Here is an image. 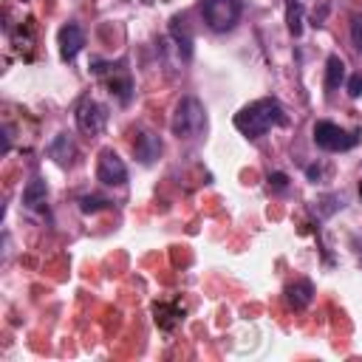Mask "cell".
<instances>
[{
    "mask_svg": "<svg viewBox=\"0 0 362 362\" xmlns=\"http://www.w3.org/2000/svg\"><path fill=\"white\" fill-rule=\"evenodd\" d=\"M283 125H286V113H283L278 100H258L235 116V127L244 136H249V139H258V136H263L266 130L283 127Z\"/></svg>",
    "mask_w": 362,
    "mask_h": 362,
    "instance_id": "1",
    "label": "cell"
},
{
    "mask_svg": "<svg viewBox=\"0 0 362 362\" xmlns=\"http://www.w3.org/2000/svg\"><path fill=\"white\" fill-rule=\"evenodd\" d=\"M170 130L175 139H198V136L207 130V111L196 97H184L175 105Z\"/></svg>",
    "mask_w": 362,
    "mask_h": 362,
    "instance_id": "2",
    "label": "cell"
},
{
    "mask_svg": "<svg viewBox=\"0 0 362 362\" xmlns=\"http://www.w3.org/2000/svg\"><path fill=\"white\" fill-rule=\"evenodd\" d=\"M201 15H204V23L223 34V31H233L244 15V3L241 0H204L201 3Z\"/></svg>",
    "mask_w": 362,
    "mask_h": 362,
    "instance_id": "3",
    "label": "cell"
},
{
    "mask_svg": "<svg viewBox=\"0 0 362 362\" xmlns=\"http://www.w3.org/2000/svg\"><path fill=\"white\" fill-rule=\"evenodd\" d=\"M359 142V136L356 133H345L340 125L334 122H317L314 125V145L317 148H323V150H351L354 145Z\"/></svg>",
    "mask_w": 362,
    "mask_h": 362,
    "instance_id": "4",
    "label": "cell"
},
{
    "mask_svg": "<svg viewBox=\"0 0 362 362\" xmlns=\"http://www.w3.org/2000/svg\"><path fill=\"white\" fill-rule=\"evenodd\" d=\"M74 116H77V127L85 136H100L105 130V125H108V108L102 102H97V100H90V97H85L77 105Z\"/></svg>",
    "mask_w": 362,
    "mask_h": 362,
    "instance_id": "5",
    "label": "cell"
},
{
    "mask_svg": "<svg viewBox=\"0 0 362 362\" xmlns=\"http://www.w3.org/2000/svg\"><path fill=\"white\" fill-rule=\"evenodd\" d=\"M97 178L102 181V184H108V187H122L125 181H127V167H125V162L119 159V153H116V150L105 148V150L100 153Z\"/></svg>",
    "mask_w": 362,
    "mask_h": 362,
    "instance_id": "6",
    "label": "cell"
},
{
    "mask_svg": "<svg viewBox=\"0 0 362 362\" xmlns=\"http://www.w3.org/2000/svg\"><path fill=\"white\" fill-rule=\"evenodd\" d=\"M85 45V31L77 26V23H68L60 29V57L65 63H71Z\"/></svg>",
    "mask_w": 362,
    "mask_h": 362,
    "instance_id": "7",
    "label": "cell"
},
{
    "mask_svg": "<svg viewBox=\"0 0 362 362\" xmlns=\"http://www.w3.org/2000/svg\"><path fill=\"white\" fill-rule=\"evenodd\" d=\"M133 153L142 164H153L162 156V139L156 133H139V139L133 145Z\"/></svg>",
    "mask_w": 362,
    "mask_h": 362,
    "instance_id": "8",
    "label": "cell"
},
{
    "mask_svg": "<svg viewBox=\"0 0 362 362\" xmlns=\"http://www.w3.org/2000/svg\"><path fill=\"white\" fill-rule=\"evenodd\" d=\"M49 156H52L60 167H68V164L74 162L77 145H74V139H71L68 133H57V136H54V142L49 145Z\"/></svg>",
    "mask_w": 362,
    "mask_h": 362,
    "instance_id": "9",
    "label": "cell"
},
{
    "mask_svg": "<svg viewBox=\"0 0 362 362\" xmlns=\"http://www.w3.org/2000/svg\"><path fill=\"white\" fill-rule=\"evenodd\" d=\"M286 300H289V306L292 308H306L311 300H314V283L311 281H306V278H300V281H294V283H289L286 286Z\"/></svg>",
    "mask_w": 362,
    "mask_h": 362,
    "instance_id": "10",
    "label": "cell"
},
{
    "mask_svg": "<svg viewBox=\"0 0 362 362\" xmlns=\"http://www.w3.org/2000/svg\"><path fill=\"white\" fill-rule=\"evenodd\" d=\"M45 196H49L45 181H42V178H31L29 184H26V190H23V204H26L29 210H37V207L45 204Z\"/></svg>",
    "mask_w": 362,
    "mask_h": 362,
    "instance_id": "11",
    "label": "cell"
},
{
    "mask_svg": "<svg viewBox=\"0 0 362 362\" xmlns=\"http://www.w3.org/2000/svg\"><path fill=\"white\" fill-rule=\"evenodd\" d=\"M181 23H184V17H173V20H170V31H173V37H175V42H178L181 57L190 60V54H193V37H190V31L181 26Z\"/></svg>",
    "mask_w": 362,
    "mask_h": 362,
    "instance_id": "12",
    "label": "cell"
},
{
    "mask_svg": "<svg viewBox=\"0 0 362 362\" xmlns=\"http://www.w3.org/2000/svg\"><path fill=\"white\" fill-rule=\"evenodd\" d=\"M343 82H345V63H343L337 54H331L329 63H326V88H329V90H337Z\"/></svg>",
    "mask_w": 362,
    "mask_h": 362,
    "instance_id": "13",
    "label": "cell"
},
{
    "mask_svg": "<svg viewBox=\"0 0 362 362\" xmlns=\"http://www.w3.org/2000/svg\"><path fill=\"white\" fill-rule=\"evenodd\" d=\"M286 23H289V31L294 37L303 34V3L300 0H289L286 3Z\"/></svg>",
    "mask_w": 362,
    "mask_h": 362,
    "instance_id": "14",
    "label": "cell"
},
{
    "mask_svg": "<svg viewBox=\"0 0 362 362\" xmlns=\"http://www.w3.org/2000/svg\"><path fill=\"white\" fill-rule=\"evenodd\" d=\"M178 317H181V311H178V308L164 306V303H162V306H156V323H159L162 329H167V331H170V329L178 323Z\"/></svg>",
    "mask_w": 362,
    "mask_h": 362,
    "instance_id": "15",
    "label": "cell"
},
{
    "mask_svg": "<svg viewBox=\"0 0 362 362\" xmlns=\"http://www.w3.org/2000/svg\"><path fill=\"white\" fill-rule=\"evenodd\" d=\"M108 198H102V196H82L79 198V210L85 212V215H90V212H100V210H108Z\"/></svg>",
    "mask_w": 362,
    "mask_h": 362,
    "instance_id": "16",
    "label": "cell"
},
{
    "mask_svg": "<svg viewBox=\"0 0 362 362\" xmlns=\"http://www.w3.org/2000/svg\"><path fill=\"white\" fill-rule=\"evenodd\" d=\"M351 37H354V45H356L359 54H362V15L351 17Z\"/></svg>",
    "mask_w": 362,
    "mask_h": 362,
    "instance_id": "17",
    "label": "cell"
},
{
    "mask_svg": "<svg viewBox=\"0 0 362 362\" xmlns=\"http://www.w3.org/2000/svg\"><path fill=\"white\" fill-rule=\"evenodd\" d=\"M269 187L272 190H286L289 187V175L286 173H272L269 175Z\"/></svg>",
    "mask_w": 362,
    "mask_h": 362,
    "instance_id": "18",
    "label": "cell"
},
{
    "mask_svg": "<svg viewBox=\"0 0 362 362\" xmlns=\"http://www.w3.org/2000/svg\"><path fill=\"white\" fill-rule=\"evenodd\" d=\"M348 94L356 100V97H362V74H354L351 79H348Z\"/></svg>",
    "mask_w": 362,
    "mask_h": 362,
    "instance_id": "19",
    "label": "cell"
},
{
    "mask_svg": "<svg viewBox=\"0 0 362 362\" xmlns=\"http://www.w3.org/2000/svg\"><path fill=\"white\" fill-rule=\"evenodd\" d=\"M306 175H308L311 181H317V178H320V175H323V167H317V164H311V167L306 170Z\"/></svg>",
    "mask_w": 362,
    "mask_h": 362,
    "instance_id": "20",
    "label": "cell"
}]
</instances>
